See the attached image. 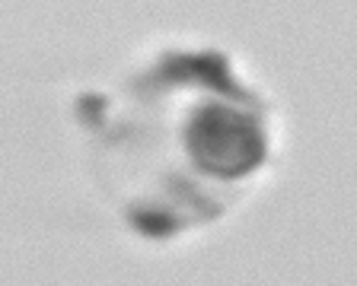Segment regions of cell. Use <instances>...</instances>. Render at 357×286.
<instances>
[{"label":"cell","instance_id":"1","mask_svg":"<svg viewBox=\"0 0 357 286\" xmlns=\"http://www.w3.org/2000/svg\"><path fill=\"white\" fill-rule=\"evenodd\" d=\"M185 143L201 169L220 178L245 175L265 159V140L255 118L227 105H204L188 125Z\"/></svg>","mask_w":357,"mask_h":286},{"label":"cell","instance_id":"2","mask_svg":"<svg viewBox=\"0 0 357 286\" xmlns=\"http://www.w3.org/2000/svg\"><path fill=\"white\" fill-rule=\"evenodd\" d=\"M163 80H198L204 86L217 89V93L230 95L236 102H249V95L230 80V67L220 54H172L160 67Z\"/></svg>","mask_w":357,"mask_h":286},{"label":"cell","instance_id":"3","mask_svg":"<svg viewBox=\"0 0 357 286\" xmlns=\"http://www.w3.org/2000/svg\"><path fill=\"white\" fill-rule=\"evenodd\" d=\"M131 223L137 229H141L144 235H169V232H176L178 229V220H176V213H169V210H163V207H144V204H137V207H131Z\"/></svg>","mask_w":357,"mask_h":286},{"label":"cell","instance_id":"4","mask_svg":"<svg viewBox=\"0 0 357 286\" xmlns=\"http://www.w3.org/2000/svg\"><path fill=\"white\" fill-rule=\"evenodd\" d=\"M80 111L86 115L89 125H96V121H99V111H105V99H99V95H93V99H83Z\"/></svg>","mask_w":357,"mask_h":286}]
</instances>
